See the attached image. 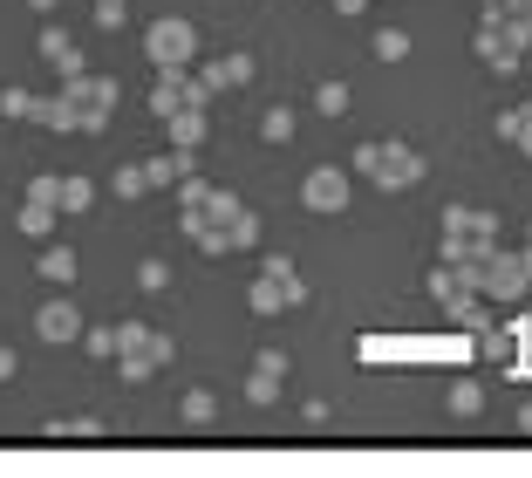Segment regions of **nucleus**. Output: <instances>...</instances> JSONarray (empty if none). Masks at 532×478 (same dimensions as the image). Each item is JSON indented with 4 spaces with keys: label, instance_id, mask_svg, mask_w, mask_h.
<instances>
[{
    "label": "nucleus",
    "instance_id": "f257e3e1",
    "mask_svg": "<svg viewBox=\"0 0 532 478\" xmlns=\"http://www.w3.org/2000/svg\"><path fill=\"white\" fill-rule=\"evenodd\" d=\"M348 164H355L376 192H410L423 171H430V164H423L410 144H396V137H369V144H355V158H348Z\"/></svg>",
    "mask_w": 532,
    "mask_h": 478
},
{
    "label": "nucleus",
    "instance_id": "f03ea898",
    "mask_svg": "<svg viewBox=\"0 0 532 478\" xmlns=\"http://www.w3.org/2000/svg\"><path fill=\"white\" fill-rule=\"evenodd\" d=\"M171 356H178V342H171L164 328H144V321H116V369H123L130 383L157 376Z\"/></svg>",
    "mask_w": 532,
    "mask_h": 478
},
{
    "label": "nucleus",
    "instance_id": "7ed1b4c3",
    "mask_svg": "<svg viewBox=\"0 0 532 478\" xmlns=\"http://www.w3.org/2000/svg\"><path fill=\"white\" fill-rule=\"evenodd\" d=\"M526 48H532V35L519 28V14H512V21H505V14H478V35H471V55H478L485 69H498V76H512Z\"/></svg>",
    "mask_w": 532,
    "mask_h": 478
},
{
    "label": "nucleus",
    "instance_id": "20e7f679",
    "mask_svg": "<svg viewBox=\"0 0 532 478\" xmlns=\"http://www.w3.org/2000/svg\"><path fill=\"white\" fill-rule=\"evenodd\" d=\"M178 110H212V89L191 76V69H157V82H151V117L171 123Z\"/></svg>",
    "mask_w": 532,
    "mask_h": 478
},
{
    "label": "nucleus",
    "instance_id": "39448f33",
    "mask_svg": "<svg viewBox=\"0 0 532 478\" xmlns=\"http://www.w3.org/2000/svg\"><path fill=\"white\" fill-rule=\"evenodd\" d=\"M76 103V130H110V110H116V76H69L62 89Z\"/></svg>",
    "mask_w": 532,
    "mask_h": 478
},
{
    "label": "nucleus",
    "instance_id": "423d86ee",
    "mask_svg": "<svg viewBox=\"0 0 532 478\" xmlns=\"http://www.w3.org/2000/svg\"><path fill=\"white\" fill-rule=\"evenodd\" d=\"M144 55H151V69H185L198 55V28L191 21H151L144 28Z\"/></svg>",
    "mask_w": 532,
    "mask_h": 478
},
{
    "label": "nucleus",
    "instance_id": "0eeeda50",
    "mask_svg": "<svg viewBox=\"0 0 532 478\" xmlns=\"http://www.w3.org/2000/svg\"><path fill=\"white\" fill-rule=\"evenodd\" d=\"M464 280H471V287H478L485 301H519V294L532 287L526 267H519V253H505V246H498V253L485 260V267H478V274H464Z\"/></svg>",
    "mask_w": 532,
    "mask_h": 478
},
{
    "label": "nucleus",
    "instance_id": "6e6552de",
    "mask_svg": "<svg viewBox=\"0 0 532 478\" xmlns=\"http://www.w3.org/2000/svg\"><path fill=\"white\" fill-rule=\"evenodd\" d=\"M301 205L321 219V212H348V171H335V164H314L301 178Z\"/></svg>",
    "mask_w": 532,
    "mask_h": 478
},
{
    "label": "nucleus",
    "instance_id": "1a4fd4ad",
    "mask_svg": "<svg viewBox=\"0 0 532 478\" xmlns=\"http://www.w3.org/2000/svg\"><path fill=\"white\" fill-rule=\"evenodd\" d=\"M280 383H287V356H280V349H260V356H253V376H246V403H273Z\"/></svg>",
    "mask_w": 532,
    "mask_h": 478
},
{
    "label": "nucleus",
    "instance_id": "9d476101",
    "mask_svg": "<svg viewBox=\"0 0 532 478\" xmlns=\"http://www.w3.org/2000/svg\"><path fill=\"white\" fill-rule=\"evenodd\" d=\"M492 253H498V239H471V233H444V246H437V260H444V267H464V274H478Z\"/></svg>",
    "mask_w": 532,
    "mask_h": 478
},
{
    "label": "nucleus",
    "instance_id": "9b49d317",
    "mask_svg": "<svg viewBox=\"0 0 532 478\" xmlns=\"http://www.w3.org/2000/svg\"><path fill=\"white\" fill-rule=\"evenodd\" d=\"M35 335L41 342H82V315H76V301H48L35 315Z\"/></svg>",
    "mask_w": 532,
    "mask_h": 478
},
{
    "label": "nucleus",
    "instance_id": "f8f14e48",
    "mask_svg": "<svg viewBox=\"0 0 532 478\" xmlns=\"http://www.w3.org/2000/svg\"><path fill=\"white\" fill-rule=\"evenodd\" d=\"M198 82H205V89H239V82H253V55H239V48H232V55H212V62L198 69Z\"/></svg>",
    "mask_w": 532,
    "mask_h": 478
},
{
    "label": "nucleus",
    "instance_id": "ddd939ff",
    "mask_svg": "<svg viewBox=\"0 0 532 478\" xmlns=\"http://www.w3.org/2000/svg\"><path fill=\"white\" fill-rule=\"evenodd\" d=\"M35 55H41V62H55V69H62V82H69V76H82V55H76V41L62 35V28H55V21H48V28H41Z\"/></svg>",
    "mask_w": 532,
    "mask_h": 478
},
{
    "label": "nucleus",
    "instance_id": "4468645a",
    "mask_svg": "<svg viewBox=\"0 0 532 478\" xmlns=\"http://www.w3.org/2000/svg\"><path fill=\"white\" fill-rule=\"evenodd\" d=\"M41 438L48 444H96V438H110V431H103V417H48Z\"/></svg>",
    "mask_w": 532,
    "mask_h": 478
},
{
    "label": "nucleus",
    "instance_id": "2eb2a0df",
    "mask_svg": "<svg viewBox=\"0 0 532 478\" xmlns=\"http://www.w3.org/2000/svg\"><path fill=\"white\" fill-rule=\"evenodd\" d=\"M498 212H478V205H444V233H471V239H498Z\"/></svg>",
    "mask_w": 532,
    "mask_h": 478
},
{
    "label": "nucleus",
    "instance_id": "dca6fc26",
    "mask_svg": "<svg viewBox=\"0 0 532 478\" xmlns=\"http://www.w3.org/2000/svg\"><path fill=\"white\" fill-rule=\"evenodd\" d=\"M164 130H171V144H178V151H198V144L212 137V110H178Z\"/></svg>",
    "mask_w": 532,
    "mask_h": 478
},
{
    "label": "nucleus",
    "instance_id": "f3484780",
    "mask_svg": "<svg viewBox=\"0 0 532 478\" xmlns=\"http://www.w3.org/2000/svg\"><path fill=\"white\" fill-rule=\"evenodd\" d=\"M266 280H280V294H287V308H301L307 301V280H301V267L287 260V253H266V267H260Z\"/></svg>",
    "mask_w": 532,
    "mask_h": 478
},
{
    "label": "nucleus",
    "instance_id": "a211bd4d",
    "mask_svg": "<svg viewBox=\"0 0 532 478\" xmlns=\"http://www.w3.org/2000/svg\"><path fill=\"white\" fill-rule=\"evenodd\" d=\"M28 123H41V130H76V103H69V96H35V103H28Z\"/></svg>",
    "mask_w": 532,
    "mask_h": 478
},
{
    "label": "nucleus",
    "instance_id": "6ab92c4d",
    "mask_svg": "<svg viewBox=\"0 0 532 478\" xmlns=\"http://www.w3.org/2000/svg\"><path fill=\"white\" fill-rule=\"evenodd\" d=\"M498 137H505L519 158H532V103H519V110H498Z\"/></svg>",
    "mask_w": 532,
    "mask_h": 478
},
{
    "label": "nucleus",
    "instance_id": "aec40b11",
    "mask_svg": "<svg viewBox=\"0 0 532 478\" xmlns=\"http://www.w3.org/2000/svg\"><path fill=\"white\" fill-rule=\"evenodd\" d=\"M144 178H151V185H185V178H191V151L171 144L164 158H144Z\"/></svg>",
    "mask_w": 532,
    "mask_h": 478
},
{
    "label": "nucleus",
    "instance_id": "412c9836",
    "mask_svg": "<svg viewBox=\"0 0 532 478\" xmlns=\"http://www.w3.org/2000/svg\"><path fill=\"white\" fill-rule=\"evenodd\" d=\"M444 308H451V321H464L471 335H485V328H492V315H485V294H478V287H464V294H451Z\"/></svg>",
    "mask_w": 532,
    "mask_h": 478
},
{
    "label": "nucleus",
    "instance_id": "4be33fe9",
    "mask_svg": "<svg viewBox=\"0 0 532 478\" xmlns=\"http://www.w3.org/2000/svg\"><path fill=\"white\" fill-rule=\"evenodd\" d=\"M423 287H430V301H451V294H464L471 280H464V267H444V260H437V267L423 274Z\"/></svg>",
    "mask_w": 532,
    "mask_h": 478
},
{
    "label": "nucleus",
    "instance_id": "5701e85b",
    "mask_svg": "<svg viewBox=\"0 0 532 478\" xmlns=\"http://www.w3.org/2000/svg\"><path fill=\"white\" fill-rule=\"evenodd\" d=\"M35 274L41 280H76V253H69V246H41Z\"/></svg>",
    "mask_w": 532,
    "mask_h": 478
},
{
    "label": "nucleus",
    "instance_id": "b1692460",
    "mask_svg": "<svg viewBox=\"0 0 532 478\" xmlns=\"http://www.w3.org/2000/svg\"><path fill=\"white\" fill-rule=\"evenodd\" d=\"M260 137H266V144H287V137H294V110H280V103L260 110Z\"/></svg>",
    "mask_w": 532,
    "mask_h": 478
},
{
    "label": "nucleus",
    "instance_id": "393cba45",
    "mask_svg": "<svg viewBox=\"0 0 532 478\" xmlns=\"http://www.w3.org/2000/svg\"><path fill=\"white\" fill-rule=\"evenodd\" d=\"M55 219H62V212H48V205H28V199H21V219H14V226H21L28 239H48V226H55Z\"/></svg>",
    "mask_w": 532,
    "mask_h": 478
},
{
    "label": "nucleus",
    "instance_id": "a878e982",
    "mask_svg": "<svg viewBox=\"0 0 532 478\" xmlns=\"http://www.w3.org/2000/svg\"><path fill=\"white\" fill-rule=\"evenodd\" d=\"M82 356L89 362H116V328H82Z\"/></svg>",
    "mask_w": 532,
    "mask_h": 478
},
{
    "label": "nucleus",
    "instance_id": "bb28decb",
    "mask_svg": "<svg viewBox=\"0 0 532 478\" xmlns=\"http://www.w3.org/2000/svg\"><path fill=\"white\" fill-rule=\"evenodd\" d=\"M110 192H116V199H144V192H151V178H144V164H123V171L110 178Z\"/></svg>",
    "mask_w": 532,
    "mask_h": 478
},
{
    "label": "nucleus",
    "instance_id": "cd10ccee",
    "mask_svg": "<svg viewBox=\"0 0 532 478\" xmlns=\"http://www.w3.org/2000/svg\"><path fill=\"white\" fill-rule=\"evenodd\" d=\"M28 205H48V212H62V178L35 171V178H28Z\"/></svg>",
    "mask_w": 532,
    "mask_h": 478
},
{
    "label": "nucleus",
    "instance_id": "c85d7f7f",
    "mask_svg": "<svg viewBox=\"0 0 532 478\" xmlns=\"http://www.w3.org/2000/svg\"><path fill=\"white\" fill-rule=\"evenodd\" d=\"M178 410H185V424H212V417H219V397H212V390H185Z\"/></svg>",
    "mask_w": 532,
    "mask_h": 478
},
{
    "label": "nucleus",
    "instance_id": "c756f323",
    "mask_svg": "<svg viewBox=\"0 0 532 478\" xmlns=\"http://www.w3.org/2000/svg\"><path fill=\"white\" fill-rule=\"evenodd\" d=\"M226 226H232V253H239V246H260V212H246V205H239Z\"/></svg>",
    "mask_w": 532,
    "mask_h": 478
},
{
    "label": "nucleus",
    "instance_id": "7c9ffc66",
    "mask_svg": "<svg viewBox=\"0 0 532 478\" xmlns=\"http://www.w3.org/2000/svg\"><path fill=\"white\" fill-rule=\"evenodd\" d=\"M96 205V185L89 178H62V212H89Z\"/></svg>",
    "mask_w": 532,
    "mask_h": 478
},
{
    "label": "nucleus",
    "instance_id": "2f4dec72",
    "mask_svg": "<svg viewBox=\"0 0 532 478\" xmlns=\"http://www.w3.org/2000/svg\"><path fill=\"white\" fill-rule=\"evenodd\" d=\"M314 110H321V117H342L348 110V82H321V89H314Z\"/></svg>",
    "mask_w": 532,
    "mask_h": 478
},
{
    "label": "nucleus",
    "instance_id": "473e14b6",
    "mask_svg": "<svg viewBox=\"0 0 532 478\" xmlns=\"http://www.w3.org/2000/svg\"><path fill=\"white\" fill-rule=\"evenodd\" d=\"M403 55H410V35H403V28H382L376 35V62H403Z\"/></svg>",
    "mask_w": 532,
    "mask_h": 478
},
{
    "label": "nucleus",
    "instance_id": "72a5a7b5",
    "mask_svg": "<svg viewBox=\"0 0 532 478\" xmlns=\"http://www.w3.org/2000/svg\"><path fill=\"white\" fill-rule=\"evenodd\" d=\"M205 199H212V178H198V171H191L185 185H178V212H198Z\"/></svg>",
    "mask_w": 532,
    "mask_h": 478
},
{
    "label": "nucleus",
    "instance_id": "f704fd0d",
    "mask_svg": "<svg viewBox=\"0 0 532 478\" xmlns=\"http://www.w3.org/2000/svg\"><path fill=\"white\" fill-rule=\"evenodd\" d=\"M451 410H457V417H478V410H485V390H478V383H457V390H451Z\"/></svg>",
    "mask_w": 532,
    "mask_h": 478
},
{
    "label": "nucleus",
    "instance_id": "c9c22d12",
    "mask_svg": "<svg viewBox=\"0 0 532 478\" xmlns=\"http://www.w3.org/2000/svg\"><path fill=\"white\" fill-rule=\"evenodd\" d=\"M137 287H144V294H164V287H171V267H164V260H144V267H137Z\"/></svg>",
    "mask_w": 532,
    "mask_h": 478
},
{
    "label": "nucleus",
    "instance_id": "e433bc0d",
    "mask_svg": "<svg viewBox=\"0 0 532 478\" xmlns=\"http://www.w3.org/2000/svg\"><path fill=\"white\" fill-rule=\"evenodd\" d=\"M28 103H35L28 89H0V117H21V123H28Z\"/></svg>",
    "mask_w": 532,
    "mask_h": 478
},
{
    "label": "nucleus",
    "instance_id": "4c0bfd02",
    "mask_svg": "<svg viewBox=\"0 0 532 478\" xmlns=\"http://www.w3.org/2000/svg\"><path fill=\"white\" fill-rule=\"evenodd\" d=\"M89 7H96V28H116L130 14V0H89Z\"/></svg>",
    "mask_w": 532,
    "mask_h": 478
},
{
    "label": "nucleus",
    "instance_id": "58836bf2",
    "mask_svg": "<svg viewBox=\"0 0 532 478\" xmlns=\"http://www.w3.org/2000/svg\"><path fill=\"white\" fill-rule=\"evenodd\" d=\"M7 376H14V349H0V383H7Z\"/></svg>",
    "mask_w": 532,
    "mask_h": 478
},
{
    "label": "nucleus",
    "instance_id": "ea45409f",
    "mask_svg": "<svg viewBox=\"0 0 532 478\" xmlns=\"http://www.w3.org/2000/svg\"><path fill=\"white\" fill-rule=\"evenodd\" d=\"M519 28H526V35H532V0H519Z\"/></svg>",
    "mask_w": 532,
    "mask_h": 478
},
{
    "label": "nucleus",
    "instance_id": "a19ab883",
    "mask_svg": "<svg viewBox=\"0 0 532 478\" xmlns=\"http://www.w3.org/2000/svg\"><path fill=\"white\" fill-rule=\"evenodd\" d=\"M519 267H526V280H532V239H526V246H519Z\"/></svg>",
    "mask_w": 532,
    "mask_h": 478
},
{
    "label": "nucleus",
    "instance_id": "79ce46f5",
    "mask_svg": "<svg viewBox=\"0 0 532 478\" xmlns=\"http://www.w3.org/2000/svg\"><path fill=\"white\" fill-rule=\"evenodd\" d=\"M28 7H35V14H41V21H48V14H55V0H28Z\"/></svg>",
    "mask_w": 532,
    "mask_h": 478
},
{
    "label": "nucleus",
    "instance_id": "37998d69",
    "mask_svg": "<svg viewBox=\"0 0 532 478\" xmlns=\"http://www.w3.org/2000/svg\"><path fill=\"white\" fill-rule=\"evenodd\" d=\"M335 7H342V14H362V7H369V0H335Z\"/></svg>",
    "mask_w": 532,
    "mask_h": 478
},
{
    "label": "nucleus",
    "instance_id": "c03bdc74",
    "mask_svg": "<svg viewBox=\"0 0 532 478\" xmlns=\"http://www.w3.org/2000/svg\"><path fill=\"white\" fill-rule=\"evenodd\" d=\"M526 239H532V219H526Z\"/></svg>",
    "mask_w": 532,
    "mask_h": 478
}]
</instances>
